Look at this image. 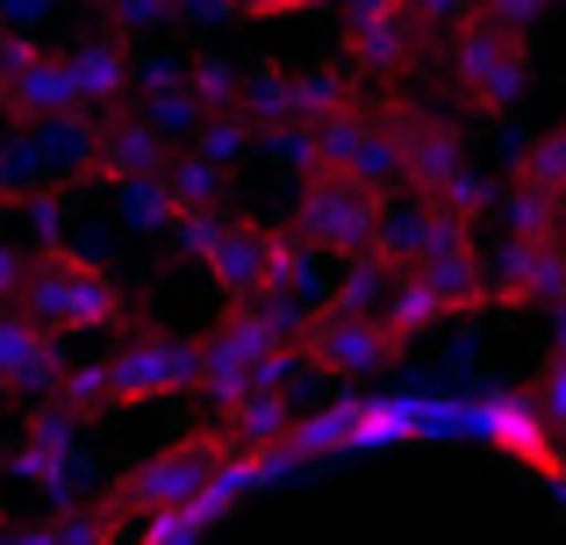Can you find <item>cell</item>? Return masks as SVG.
Returning <instances> with one entry per match:
<instances>
[{
  "instance_id": "6da1fadb",
  "label": "cell",
  "mask_w": 566,
  "mask_h": 545,
  "mask_svg": "<svg viewBox=\"0 0 566 545\" xmlns=\"http://www.w3.org/2000/svg\"><path fill=\"white\" fill-rule=\"evenodd\" d=\"M22 308L43 323V331H108L123 316V287L94 266V259H72L65 244L57 252H36L29 259V280H22Z\"/></svg>"
},
{
  "instance_id": "7a4b0ae2",
  "label": "cell",
  "mask_w": 566,
  "mask_h": 545,
  "mask_svg": "<svg viewBox=\"0 0 566 545\" xmlns=\"http://www.w3.org/2000/svg\"><path fill=\"white\" fill-rule=\"evenodd\" d=\"M452 80H459V94L473 101L481 115H510L516 101H524V86H531V51H524V29H502L495 14H467V22L452 29Z\"/></svg>"
},
{
  "instance_id": "3957f363",
  "label": "cell",
  "mask_w": 566,
  "mask_h": 545,
  "mask_svg": "<svg viewBox=\"0 0 566 545\" xmlns=\"http://www.w3.org/2000/svg\"><path fill=\"white\" fill-rule=\"evenodd\" d=\"M374 223H380V195L359 180H345V172L316 166L302 180V201H294V230H302L308 244H323V252L352 259V252H374Z\"/></svg>"
},
{
  "instance_id": "277c9868",
  "label": "cell",
  "mask_w": 566,
  "mask_h": 545,
  "mask_svg": "<svg viewBox=\"0 0 566 545\" xmlns=\"http://www.w3.org/2000/svg\"><path fill=\"white\" fill-rule=\"evenodd\" d=\"M230 452L237 446L222 431H193V438H180V446H166L158 460H144L137 474L108 495V503L123 510V517H158V510H172V503H193V495H201V481L216 474Z\"/></svg>"
},
{
  "instance_id": "5b68a950",
  "label": "cell",
  "mask_w": 566,
  "mask_h": 545,
  "mask_svg": "<svg viewBox=\"0 0 566 545\" xmlns=\"http://www.w3.org/2000/svg\"><path fill=\"white\" fill-rule=\"evenodd\" d=\"M287 345V331H280L273 316H265L259 302H237L230 316L208 331V345H201V395L208 402H237V395L259 380V366L273 359V352Z\"/></svg>"
},
{
  "instance_id": "8992f818",
  "label": "cell",
  "mask_w": 566,
  "mask_h": 545,
  "mask_svg": "<svg viewBox=\"0 0 566 545\" xmlns=\"http://www.w3.org/2000/svg\"><path fill=\"white\" fill-rule=\"evenodd\" d=\"M316 151H323V166H331V172L374 187L380 201L409 187V172H401V129H395V115H387V123H380V115H359V108L331 115V123H316Z\"/></svg>"
},
{
  "instance_id": "52a82bcc",
  "label": "cell",
  "mask_w": 566,
  "mask_h": 545,
  "mask_svg": "<svg viewBox=\"0 0 566 545\" xmlns=\"http://www.w3.org/2000/svg\"><path fill=\"white\" fill-rule=\"evenodd\" d=\"M302 359L331 380H374L401 359V337L387 331L380 316H337V308H316L302 331Z\"/></svg>"
},
{
  "instance_id": "ba28073f",
  "label": "cell",
  "mask_w": 566,
  "mask_h": 545,
  "mask_svg": "<svg viewBox=\"0 0 566 545\" xmlns=\"http://www.w3.org/2000/svg\"><path fill=\"white\" fill-rule=\"evenodd\" d=\"M108 388H115V409H129V402H166V395L201 388V345L166 337V331H137L108 359Z\"/></svg>"
},
{
  "instance_id": "9c48e42d",
  "label": "cell",
  "mask_w": 566,
  "mask_h": 545,
  "mask_svg": "<svg viewBox=\"0 0 566 545\" xmlns=\"http://www.w3.org/2000/svg\"><path fill=\"white\" fill-rule=\"evenodd\" d=\"M8 474L29 481V489H43L51 503H80V495H86L80 417H65L57 402H36V417H29V438H22V452L8 460Z\"/></svg>"
},
{
  "instance_id": "30bf717a",
  "label": "cell",
  "mask_w": 566,
  "mask_h": 545,
  "mask_svg": "<svg viewBox=\"0 0 566 545\" xmlns=\"http://www.w3.org/2000/svg\"><path fill=\"white\" fill-rule=\"evenodd\" d=\"M0 108L14 123H43V115H72L80 94H72V72L57 51H43L36 36H8L0 29Z\"/></svg>"
},
{
  "instance_id": "8fae6325",
  "label": "cell",
  "mask_w": 566,
  "mask_h": 545,
  "mask_svg": "<svg viewBox=\"0 0 566 545\" xmlns=\"http://www.w3.org/2000/svg\"><path fill=\"white\" fill-rule=\"evenodd\" d=\"M57 374H65L57 331H43L22 302H0V388L22 395V402H51Z\"/></svg>"
},
{
  "instance_id": "7c38bea8",
  "label": "cell",
  "mask_w": 566,
  "mask_h": 545,
  "mask_svg": "<svg viewBox=\"0 0 566 545\" xmlns=\"http://www.w3.org/2000/svg\"><path fill=\"white\" fill-rule=\"evenodd\" d=\"M566 294V238H502L488 259V302L524 308V302H559Z\"/></svg>"
},
{
  "instance_id": "4fadbf2b",
  "label": "cell",
  "mask_w": 566,
  "mask_h": 545,
  "mask_svg": "<svg viewBox=\"0 0 566 545\" xmlns=\"http://www.w3.org/2000/svg\"><path fill=\"white\" fill-rule=\"evenodd\" d=\"M481 438L495 452H510L516 467H531V474H566L559 460V431L545 423V409L531 402V395H481Z\"/></svg>"
},
{
  "instance_id": "5bb4252c",
  "label": "cell",
  "mask_w": 566,
  "mask_h": 545,
  "mask_svg": "<svg viewBox=\"0 0 566 545\" xmlns=\"http://www.w3.org/2000/svg\"><path fill=\"white\" fill-rule=\"evenodd\" d=\"M36 158V172L51 187H72V180H94V137H101V115L72 108V115H43V123H14Z\"/></svg>"
},
{
  "instance_id": "9a60e30c",
  "label": "cell",
  "mask_w": 566,
  "mask_h": 545,
  "mask_svg": "<svg viewBox=\"0 0 566 545\" xmlns=\"http://www.w3.org/2000/svg\"><path fill=\"white\" fill-rule=\"evenodd\" d=\"M172 144L144 123L137 108H108L94 137V180H144V172H166Z\"/></svg>"
},
{
  "instance_id": "2e32d148",
  "label": "cell",
  "mask_w": 566,
  "mask_h": 545,
  "mask_svg": "<svg viewBox=\"0 0 566 545\" xmlns=\"http://www.w3.org/2000/svg\"><path fill=\"white\" fill-rule=\"evenodd\" d=\"M416 36H423V29L409 22V8H401V0H387V8L359 14V22H345L352 72H366V80H395V72H409Z\"/></svg>"
},
{
  "instance_id": "e0dca14e",
  "label": "cell",
  "mask_w": 566,
  "mask_h": 545,
  "mask_svg": "<svg viewBox=\"0 0 566 545\" xmlns=\"http://www.w3.org/2000/svg\"><path fill=\"white\" fill-rule=\"evenodd\" d=\"M65 72H72V94H80L86 115H108L129 101V43L123 36H80L65 51Z\"/></svg>"
},
{
  "instance_id": "ac0fdd59",
  "label": "cell",
  "mask_w": 566,
  "mask_h": 545,
  "mask_svg": "<svg viewBox=\"0 0 566 545\" xmlns=\"http://www.w3.org/2000/svg\"><path fill=\"white\" fill-rule=\"evenodd\" d=\"M208 273H216V287L230 294V302H251V294L265 287V273H273V230L265 223H222V238H216V252L201 259Z\"/></svg>"
},
{
  "instance_id": "d6986e66",
  "label": "cell",
  "mask_w": 566,
  "mask_h": 545,
  "mask_svg": "<svg viewBox=\"0 0 566 545\" xmlns=\"http://www.w3.org/2000/svg\"><path fill=\"white\" fill-rule=\"evenodd\" d=\"M401 129V172H409L416 195H438L444 180H452L459 166H467V151H459V129L452 123H430V115H395Z\"/></svg>"
},
{
  "instance_id": "ffe728a7",
  "label": "cell",
  "mask_w": 566,
  "mask_h": 545,
  "mask_svg": "<svg viewBox=\"0 0 566 545\" xmlns=\"http://www.w3.org/2000/svg\"><path fill=\"white\" fill-rule=\"evenodd\" d=\"M423 280L430 294L444 302V316H473V308H488V259L473 252V244H452V252H430L423 266H409Z\"/></svg>"
},
{
  "instance_id": "44dd1931",
  "label": "cell",
  "mask_w": 566,
  "mask_h": 545,
  "mask_svg": "<svg viewBox=\"0 0 566 545\" xmlns=\"http://www.w3.org/2000/svg\"><path fill=\"white\" fill-rule=\"evenodd\" d=\"M294 423V395L287 388H244L237 402H222V438H230L237 452H265L280 446Z\"/></svg>"
},
{
  "instance_id": "7402d4cb",
  "label": "cell",
  "mask_w": 566,
  "mask_h": 545,
  "mask_svg": "<svg viewBox=\"0 0 566 545\" xmlns=\"http://www.w3.org/2000/svg\"><path fill=\"white\" fill-rule=\"evenodd\" d=\"M172 216H180V195H172L166 172H144V180H115V223L137 230V238H166Z\"/></svg>"
},
{
  "instance_id": "603a6c76",
  "label": "cell",
  "mask_w": 566,
  "mask_h": 545,
  "mask_svg": "<svg viewBox=\"0 0 566 545\" xmlns=\"http://www.w3.org/2000/svg\"><path fill=\"white\" fill-rule=\"evenodd\" d=\"M352 431H359V395H345V402L316 409V417H294L280 446H287L294 460L308 467V460H331V452H352Z\"/></svg>"
},
{
  "instance_id": "cb8c5ba5",
  "label": "cell",
  "mask_w": 566,
  "mask_h": 545,
  "mask_svg": "<svg viewBox=\"0 0 566 545\" xmlns=\"http://www.w3.org/2000/svg\"><path fill=\"white\" fill-rule=\"evenodd\" d=\"M395 273H401V266H387L380 252H352L345 273L331 280V302H323V308H337V316H380V308H387V287H395Z\"/></svg>"
},
{
  "instance_id": "d4e9b609",
  "label": "cell",
  "mask_w": 566,
  "mask_h": 545,
  "mask_svg": "<svg viewBox=\"0 0 566 545\" xmlns=\"http://www.w3.org/2000/svg\"><path fill=\"white\" fill-rule=\"evenodd\" d=\"M495 216H502V238H566V201L524 180H510L495 195Z\"/></svg>"
},
{
  "instance_id": "484cf974",
  "label": "cell",
  "mask_w": 566,
  "mask_h": 545,
  "mask_svg": "<svg viewBox=\"0 0 566 545\" xmlns=\"http://www.w3.org/2000/svg\"><path fill=\"white\" fill-rule=\"evenodd\" d=\"M129 101H137V115H144V123H151L158 137L172 144V151H187L193 129L208 123V108L193 101V86H158V94H129Z\"/></svg>"
},
{
  "instance_id": "4316f807",
  "label": "cell",
  "mask_w": 566,
  "mask_h": 545,
  "mask_svg": "<svg viewBox=\"0 0 566 545\" xmlns=\"http://www.w3.org/2000/svg\"><path fill=\"white\" fill-rule=\"evenodd\" d=\"M237 115H244L251 129H280V123H294V72H280V65L244 72V86H237Z\"/></svg>"
},
{
  "instance_id": "83f0119b",
  "label": "cell",
  "mask_w": 566,
  "mask_h": 545,
  "mask_svg": "<svg viewBox=\"0 0 566 545\" xmlns=\"http://www.w3.org/2000/svg\"><path fill=\"white\" fill-rule=\"evenodd\" d=\"M380 323L401 337V345H409V337H423L430 323H444V302H438V294H430L423 280L409 273V266H401V273H395V287H387V308H380Z\"/></svg>"
},
{
  "instance_id": "f1b7e54d",
  "label": "cell",
  "mask_w": 566,
  "mask_h": 545,
  "mask_svg": "<svg viewBox=\"0 0 566 545\" xmlns=\"http://www.w3.org/2000/svg\"><path fill=\"white\" fill-rule=\"evenodd\" d=\"M51 402L65 409V417H80V423H94L101 409H115V388H108V359L65 366V374H57V388H51Z\"/></svg>"
},
{
  "instance_id": "f546056e",
  "label": "cell",
  "mask_w": 566,
  "mask_h": 545,
  "mask_svg": "<svg viewBox=\"0 0 566 545\" xmlns=\"http://www.w3.org/2000/svg\"><path fill=\"white\" fill-rule=\"evenodd\" d=\"M352 108V80L337 65L323 72H294V123H331V115Z\"/></svg>"
},
{
  "instance_id": "4dcf8cb0",
  "label": "cell",
  "mask_w": 566,
  "mask_h": 545,
  "mask_svg": "<svg viewBox=\"0 0 566 545\" xmlns=\"http://www.w3.org/2000/svg\"><path fill=\"white\" fill-rule=\"evenodd\" d=\"M251 144H259V129H251V123H244L237 108H216V115H208L201 129H193V144H187V151H201L208 166H222V172H230L237 158L251 151Z\"/></svg>"
},
{
  "instance_id": "1f68e13d",
  "label": "cell",
  "mask_w": 566,
  "mask_h": 545,
  "mask_svg": "<svg viewBox=\"0 0 566 545\" xmlns=\"http://www.w3.org/2000/svg\"><path fill=\"white\" fill-rule=\"evenodd\" d=\"M510 180L545 187V195H559V201H566V123H559V129H545V137H531L524 151H516V172H510Z\"/></svg>"
},
{
  "instance_id": "d6a6232c",
  "label": "cell",
  "mask_w": 566,
  "mask_h": 545,
  "mask_svg": "<svg viewBox=\"0 0 566 545\" xmlns=\"http://www.w3.org/2000/svg\"><path fill=\"white\" fill-rule=\"evenodd\" d=\"M166 180H172V195H180V209H222V187H230V172L208 166L201 151H172Z\"/></svg>"
},
{
  "instance_id": "836d02e7",
  "label": "cell",
  "mask_w": 566,
  "mask_h": 545,
  "mask_svg": "<svg viewBox=\"0 0 566 545\" xmlns=\"http://www.w3.org/2000/svg\"><path fill=\"white\" fill-rule=\"evenodd\" d=\"M187 86H193V101L216 115V108H237V86H244V72H237L222 51H201V57L187 65Z\"/></svg>"
},
{
  "instance_id": "e575fe53",
  "label": "cell",
  "mask_w": 566,
  "mask_h": 545,
  "mask_svg": "<svg viewBox=\"0 0 566 545\" xmlns=\"http://www.w3.org/2000/svg\"><path fill=\"white\" fill-rule=\"evenodd\" d=\"M108 22L123 36H151V29H172V0H101Z\"/></svg>"
},
{
  "instance_id": "d590c367",
  "label": "cell",
  "mask_w": 566,
  "mask_h": 545,
  "mask_svg": "<svg viewBox=\"0 0 566 545\" xmlns=\"http://www.w3.org/2000/svg\"><path fill=\"white\" fill-rule=\"evenodd\" d=\"M65 8L72 0H0V29H8V36H43Z\"/></svg>"
},
{
  "instance_id": "8d00e7d4",
  "label": "cell",
  "mask_w": 566,
  "mask_h": 545,
  "mask_svg": "<svg viewBox=\"0 0 566 545\" xmlns=\"http://www.w3.org/2000/svg\"><path fill=\"white\" fill-rule=\"evenodd\" d=\"M401 8H409L416 29H438V36H452L467 14H481V0H401Z\"/></svg>"
},
{
  "instance_id": "74e56055",
  "label": "cell",
  "mask_w": 566,
  "mask_h": 545,
  "mask_svg": "<svg viewBox=\"0 0 566 545\" xmlns=\"http://www.w3.org/2000/svg\"><path fill=\"white\" fill-rule=\"evenodd\" d=\"M531 402L545 409V423H553V431L566 438V359L553 352V359H545V374H538V388H531Z\"/></svg>"
},
{
  "instance_id": "f35d334b",
  "label": "cell",
  "mask_w": 566,
  "mask_h": 545,
  "mask_svg": "<svg viewBox=\"0 0 566 545\" xmlns=\"http://www.w3.org/2000/svg\"><path fill=\"white\" fill-rule=\"evenodd\" d=\"M481 14H495L502 29H531L538 14H553V0H481Z\"/></svg>"
},
{
  "instance_id": "ab89813d",
  "label": "cell",
  "mask_w": 566,
  "mask_h": 545,
  "mask_svg": "<svg viewBox=\"0 0 566 545\" xmlns=\"http://www.w3.org/2000/svg\"><path fill=\"white\" fill-rule=\"evenodd\" d=\"M230 14H237V0H172V22H193V29H216Z\"/></svg>"
},
{
  "instance_id": "60d3db41",
  "label": "cell",
  "mask_w": 566,
  "mask_h": 545,
  "mask_svg": "<svg viewBox=\"0 0 566 545\" xmlns=\"http://www.w3.org/2000/svg\"><path fill=\"white\" fill-rule=\"evenodd\" d=\"M22 280H29V252L0 238V302H22Z\"/></svg>"
},
{
  "instance_id": "b9f144b4",
  "label": "cell",
  "mask_w": 566,
  "mask_h": 545,
  "mask_svg": "<svg viewBox=\"0 0 566 545\" xmlns=\"http://www.w3.org/2000/svg\"><path fill=\"white\" fill-rule=\"evenodd\" d=\"M316 0H237V14H259V22H273V14H308Z\"/></svg>"
},
{
  "instance_id": "7bdbcfd3",
  "label": "cell",
  "mask_w": 566,
  "mask_h": 545,
  "mask_svg": "<svg viewBox=\"0 0 566 545\" xmlns=\"http://www.w3.org/2000/svg\"><path fill=\"white\" fill-rule=\"evenodd\" d=\"M14 545H65V538H57V524H29V532H14Z\"/></svg>"
},
{
  "instance_id": "ee69618b",
  "label": "cell",
  "mask_w": 566,
  "mask_h": 545,
  "mask_svg": "<svg viewBox=\"0 0 566 545\" xmlns=\"http://www.w3.org/2000/svg\"><path fill=\"white\" fill-rule=\"evenodd\" d=\"M553 352H559V359H566V294H559V302H553Z\"/></svg>"
},
{
  "instance_id": "f6af8a7d",
  "label": "cell",
  "mask_w": 566,
  "mask_h": 545,
  "mask_svg": "<svg viewBox=\"0 0 566 545\" xmlns=\"http://www.w3.org/2000/svg\"><path fill=\"white\" fill-rule=\"evenodd\" d=\"M553 495H559V510H566V474H553Z\"/></svg>"
},
{
  "instance_id": "bcb514c9",
  "label": "cell",
  "mask_w": 566,
  "mask_h": 545,
  "mask_svg": "<svg viewBox=\"0 0 566 545\" xmlns=\"http://www.w3.org/2000/svg\"><path fill=\"white\" fill-rule=\"evenodd\" d=\"M0 545H14V532H8V524H0Z\"/></svg>"
},
{
  "instance_id": "7dc6e473",
  "label": "cell",
  "mask_w": 566,
  "mask_h": 545,
  "mask_svg": "<svg viewBox=\"0 0 566 545\" xmlns=\"http://www.w3.org/2000/svg\"><path fill=\"white\" fill-rule=\"evenodd\" d=\"M559 460H566V438H559Z\"/></svg>"
}]
</instances>
